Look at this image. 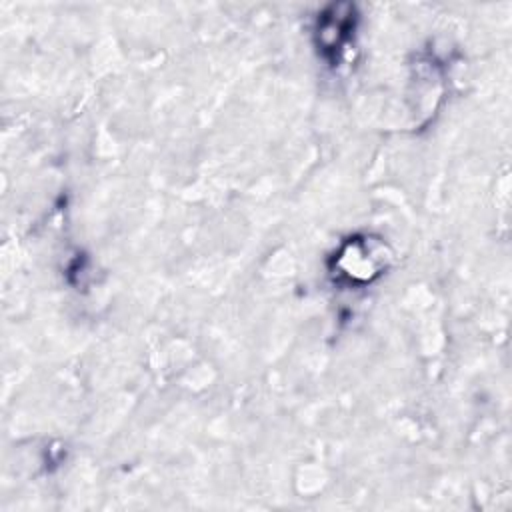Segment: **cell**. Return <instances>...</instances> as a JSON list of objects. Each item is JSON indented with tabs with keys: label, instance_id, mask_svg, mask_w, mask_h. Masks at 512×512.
I'll return each mask as SVG.
<instances>
[{
	"label": "cell",
	"instance_id": "obj_1",
	"mask_svg": "<svg viewBox=\"0 0 512 512\" xmlns=\"http://www.w3.org/2000/svg\"><path fill=\"white\" fill-rule=\"evenodd\" d=\"M340 6H332L330 14H324L318 20V46L324 52V56L338 60V56L344 52V46L350 40V32L354 30V14L352 6H346V12L340 14Z\"/></svg>",
	"mask_w": 512,
	"mask_h": 512
}]
</instances>
